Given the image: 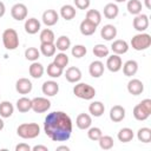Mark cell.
I'll return each instance as SVG.
<instances>
[{
	"label": "cell",
	"instance_id": "1",
	"mask_svg": "<svg viewBox=\"0 0 151 151\" xmlns=\"http://www.w3.org/2000/svg\"><path fill=\"white\" fill-rule=\"evenodd\" d=\"M73 130L71 117L63 111L48 113L44 122V131L53 142H65L70 139Z\"/></svg>",
	"mask_w": 151,
	"mask_h": 151
},
{
	"label": "cell",
	"instance_id": "2",
	"mask_svg": "<svg viewBox=\"0 0 151 151\" xmlns=\"http://www.w3.org/2000/svg\"><path fill=\"white\" fill-rule=\"evenodd\" d=\"M17 134L22 139H33L40 134V126L37 123H24L17 129Z\"/></svg>",
	"mask_w": 151,
	"mask_h": 151
},
{
	"label": "cell",
	"instance_id": "3",
	"mask_svg": "<svg viewBox=\"0 0 151 151\" xmlns=\"http://www.w3.org/2000/svg\"><path fill=\"white\" fill-rule=\"evenodd\" d=\"M2 44L6 50L13 51L19 46V35L14 28H6L2 32Z\"/></svg>",
	"mask_w": 151,
	"mask_h": 151
},
{
	"label": "cell",
	"instance_id": "4",
	"mask_svg": "<svg viewBox=\"0 0 151 151\" xmlns=\"http://www.w3.org/2000/svg\"><path fill=\"white\" fill-rule=\"evenodd\" d=\"M150 45H151V35L144 32L133 35L131 39V46L136 51H144L149 48Z\"/></svg>",
	"mask_w": 151,
	"mask_h": 151
},
{
	"label": "cell",
	"instance_id": "5",
	"mask_svg": "<svg viewBox=\"0 0 151 151\" xmlns=\"http://www.w3.org/2000/svg\"><path fill=\"white\" fill-rule=\"evenodd\" d=\"M73 93L76 94V97L80 98V99H85V100H91L94 96H96V90L94 87H92L88 84L85 83H78L77 85H74L73 87Z\"/></svg>",
	"mask_w": 151,
	"mask_h": 151
},
{
	"label": "cell",
	"instance_id": "6",
	"mask_svg": "<svg viewBox=\"0 0 151 151\" xmlns=\"http://www.w3.org/2000/svg\"><path fill=\"white\" fill-rule=\"evenodd\" d=\"M51 107V101L45 97H35L32 99V110L37 113H44Z\"/></svg>",
	"mask_w": 151,
	"mask_h": 151
},
{
	"label": "cell",
	"instance_id": "7",
	"mask_svg": "<svg viewBox=\"0 0 151 151\" xmlns=\"http://www.w3.org/2000/svg\"><path fill=\"white\" fill-rule=\"evenodd\" d=\"M27 13H28V9H27L26 5L20 4V2L13 5L12 8H11V15L17 21H21V20L26 19L27 18Z\"/></svg>",
	"mask_w": 151,
	"mask_h": 151
},
{
	"label": "cell",
	"instance_id": "8",
	"mask_svg": "<svg viewBox=\"0 0 151 151\" xmlns=\"http://www.w3.org/2000/svg\"><path fill=\"white\" fill-rule=\"evenodd\" d=\"M149 27V17L146 14H137L133 19V28L138 32H144Z\"/></svg>",
	"mask_w": 151,
	"mask_h": 151
},
{
	"label": "cell",
	"instance_id": "9",
	"mask_svg": "<svg viewBox=\"0 0 151 151\" xmlns=\"http://www.w3.org/2000/svg\"><path fill=\"white\" fill-rule=\"evenodd\" d=\"M122 66H123V61H122V58L118 54H112V55L107 57L106 67H107L109 71L118 72V71L122 70Z\"/></svg>",
	"mask_w": 151,
	"mask_h": 151
},
{
	"label": "cell",
	"instance_id": "10",
	"mask_svg": "<svg viewBox=\"0 0 151 151\" xmlns=\"http://www.w3.org/2000/svg\"><path fill=\"white\" fill-rule=\"evenodd\" d=\"M32 81L27 78H19L15 83V90L20 94H27L32 91Z\"/></svg>",
	"mask_w": 151,
	"mask_h": 151
},
{
	"label": "cell",
	"instance_id": "11",
	"mask_svg": "<svg viewBox=\"0 0 151 151\" xmlns=\"http://www.w3.org/2000/svg\"><path fill=\"white\" fill-rule=\"evenodd\" d=\"M41 91L46 97H53L59 92V84L54 80H47L42 84Z\"/></svg>",
	"mask_w": 151,
	"mask_h": 151
},
{
	"label": "cell",
	"instance_id": "12",
	"mask_svg": "<svg viewBox=\"0 0 151 151\" xmlns=\"http://www.w3.org/2000/svg\"><path fill=\"white\" fill-rule=\"evenodd\" d=\"M42 22L46 25V26H53L58 22L59 20V14L57 13V11L54 9H46L44 13H42Z\"/></svg>",
	"mask_w": 151,
	"mask_h": 151
},
{
	"label": "cell",
	"instance_id": "13",
	"mask_svg": "<svg viewBox=\"0 0 151 151\" xmlns=\"http://www.w3.org/2000/svg\"><path fill=\"white\" fill-rule=\"evenodd\" d=\"M127 91L132 96H138L144 91V84L139 79H131L127 83Z\"/></svg>",
	"mask_w": 151,
	"mask_h": 151
},
{
	"label": "cell",
	"instance_id": "14",
	"mask_svg": "<svg viewBox=\"0 0 151 151\" xmlns=\"http://www.w3.org/2000/svg\"><path fill=\"white\" fill-rule=\"evenodd\" d=\"M125 118V109L120 105H114L110 110V119L114 123H119Z\"/></svg>",
	"mask_w": 151,
	"mask_h": 151
},
{
	"label": "cell",
	"instance_id": "15",
	"mask_svg": "<svg viewBox=\"0 0 151 151\" xmlns=\"http://www.w3.org/2000/svg\"><path fill=\"white\" fill-rule=\"evenodd\" d=\"M104 64L100 60H94L88 66V73L93 77V78H99L103 76L104 73Z\"/></svg>",
	"mask_w": 151,
	"mask_h": 151
},
{
	"label": "cell",
	"instance_id": "16",
	"mask_svg": "<svg viewBox=\"0 0 151 151\" xmlns=\"http://www.w3.org/2000/svg\"><path fill=\"white\" fill-rule=\"evenodd\" d=\"M65 78L68 83H78L81 79V71L76 66H71L66 70Z\"/></svg>",
	"mask_w": 151,
	"mask_h": 151
},
{
	"label": "cell",
	"instance_id": "17",
	"mask_svg": "<svg viewBox=\"0 0 151 151\" xmlns=\"http://www.w3.org/2000/svg\"><path fill=\"white\" fill-rule=\"evenodd\" d=\"M76 125L80 130H87L92 125V118H91V116L87 114V113H80V114H78V117L76 119Z\"/></svg>",
	"mask_w": 151,
	"mask_h": 151
},
{
	"label": "cell",
	"instance_id": "18",
	"mask_svg": "<svg viewBox=\"0 0 151 151\" xmlns=\"http://www.w3.org/2000/svg\"><path fill=\"white\" fill-rule=\"evenodd\" d=\"M111 50L114 54H124L129 51V44L125 41V40H122V39H118V40H114L111 45Z\"/></svg>",
	"mask_w": 151,
	"mask_h": 151
},
{
	"label": "cell",
	"instance_id": "19",
	"mask_svg": "<svg viewBox=\"0 0 151 151\" xmlns=\"http://www.w3.org/2000/svg\"><path fill=\"white\" fill-rule=\"evenodd\" d=\"M40 21L35 18H29L25 21V31L28 34H35L40 31Z\"/></svg>",
	"mask_w": 151,
	"mask_h": 151
},
{
	"label": "cell",
	"instance_id": "20",
	"mask_svg": "<svg viewBox=\"0 0 151 151\" xmlns=\"http://www.w3.org/2000/svg\"><path fill=\"white\" fill-rule=\"evenodd\" d=\"M100 35H101L103 39H105V40H107V41L114 39L116 35H117V28H116V26H113V25H111V24L105 25V26L101 28V31H100Z\"/></svg>",
	"mask_w": 151,
	"mask_h": 151
},
{
	"label": "cell",
	"instance_id": "21",
	"mask_svg": "<svg viewBox=\"0 0 151 151\" xmlns=\"http://www.w3.org/2000/svg\"><path fill=\"white\" fill-rule=\"evenodd\" d=\"M28 72H29V76H31L32 78L39 79V78L42 77V74H44V72H45V68H44V66H42L40 63H38V61H32V64H31V66H29V68H28Z\"/></svg>",
	"mask_w": 151,
	"mask_h": 151
},
{
	"label": "cell",
	"instance_id": "22",
	"mask_svg": "<svg viewBox=\"0 0 151 151\" xmlns=\"http://www.w3.org/2000/svg\"><path fill=\"white\" fill-rule=\"evenodd\" d=\"M122 67H123V72L126 77H132L138 71V63L136 60H127Z\"/></svg>",
	"mask_w": 151,
	"mask_h": 151
},
{
	"label": "cell",
	"instance_id": "23",
	"mask_svg": "<svg viewBox=\"0 0 151 151\" xmlns=\"http://www.w3.org/2000/svg\"><path fill=\"white\" fill-rule=\"evenodd\" d=\"M79 29H80V33H81L83 35H92V34L96 32L97 26H96L94 24H92L91 21H88V20L85 19V20H83V21L80 22Z\"/></svg>",
	"mask_w": 151,
	"mask_h": 151
},
{
	"label": "cell",
	"instance_id": "24",
	"mask_svg": "<svg viewBox=\"0 0 151 151\" xmlns=\"http://www.w3.org/2000/svg\"><path fill=\"white\" fill-rule=\"evenodd\" d=\"M17 109L19 112L25 113L28 112L29 110H32V99L27 98V97H21L17 100Z\"/></svg>",
	"mask_w": 151,
	"mask_h": 151
},
{
	"label": "cell",
	"instance_id": "25",
	"mask_svg": "<svg viewBox=\"0 0 151 151\" xmlns=\"http://www.w3.org/2000/svg\"><path fill=\"white\" fill-rule=\"evenodd\" d=\"M76 13H77L76 7L72 5H64L60 8V15L65 20H72L76 17Z\"/></svg>",
	"mask_w": 151,
	"mask_h": 151
},
{
	"label": "cell",
	"instance_id": "26",
	"mask_svg": "<svg viewBox=\"0 0 151 151\" xmlns=\"http://www.w3.org/2000/svg\"><path fill=\"white\" fill-rule=\"evenodd\" d=\"M105 111V106L101 101H92L88 106V112L93 116V117H100L103 116Z\"/></svg>",
	"mask_w": 151,
	"mask_h": 151
},
{
	"label": "cell",
	"instance_id": "27",
	"mask_svg": "<svg viewBox=\"0 0 151 151\" xmlns=\"http://www.w3.org/2000/svg\"><path fill=\"white\" fill-rule=\"evenodd\" d=\"M14 112V106L12 103L5 100L0 103V117L2 118H9Z\"/></svg>",
	"mask_w": 151,
	"mask_h": 151
},
{
	"label": "cell",
	"instance_id": "28",
	"mask_svg": "<svg viewBox=\"0 0 151 151\" xmlns=\"http://www.w3.org/2000/svg\"><path fill=\"white\" fill-rule=\"evenodd\" d=\"M119 14V8L116 4L110 2L107 5H105L104 7V17L106 19H114L117 15Z\"/></svg>",
	"mask_w": 151,
	"mask_h": 151
},
{
	"label": "cell",
	"instance_id": "29",
	"mask_svg": "<svg viewBox=\"0 0 151 151\" xmlns=\"http://www.w3.org/2000/svg\"><path fill=\"white\" fill-rule=\"evenodd\" d=\"M133 136H134L133 134V131L130 127H123V129H120L119 132H118V134H117L119 142H123V143L131 142L133 139Z\"/></svg>",
	"mask_w": 151,
	"mask_h": 151
},
{
	"label": "cell",
	"instance_id": "30",
	"mask_svg": "<svg viewBox=\"0 0 151 151\" xmlns=\"http://www.w3.org/2000/svg\"><path fill=\"white\" fill-rule=\"evenodd\" d=\"M40 53L44 54L45 57H53L55 54L57 47L54 45V42H41L40 45Z\"/></svg>",
	"mask_w": 151,
	"mask_h": 151
},
{
	"label": "cell",
	"instance_id": "31",
	"mask_svg": "<svg viewBox=\"0 0 151 151\" xmlns=\"http://www.w3.org/2000/svg\"><path fill=\"white\" fill-rule=\"evenodd\" d=\"M54 45H55L57 50H59L60 52H65V51H67L71 47V40L66 35H60L57 39V42Z\"/></svg>",
	"mask_w": 151,
	"mask_h": 151
},
{
	"label": "cell",
	"instance_id": "32",
	"mask_svg": "<svg viewBox=\"0 0 151 151\" xmlns=\"http://www.w3.org/2000/svg\"><path fill=\"white\" fill-rule=\"evenodd\" d=\"M150 116V112H147L142 105L140 103L138 105H136L133 107V117L137 119V120H146Z\"/></svg>",
	"mask_w": 151,
	"mask_h": 151
},
{
	"label": "cell",
	"instance_id": "33",
	"mask_svg": "<svg viewBox=\"0 0 151 151\" xmlns=\"http://www.w3.org/2000/svg\"><path fill=\"white\" fill-rule=\"evenodd\" d=\"M142 2L139 0H129L127 1V5H126V8H127V12L130 14H133V15H137L142 12Z\"/></svg>",
	"mask_w": 151,
	"mask_h": 151
},
{
	"label": "cell",
	"instance_id": "34",
	"mask_svg": "<svg viewBox=\"0 0 151 151\" xmlns=\"http://www.w3.org/2000/svg\"><path fill=\"white\" fill-rule=\"evenodd\" d=\"M86 20H88L92 24H94L96 26H98L101 22V14L97 9H88L86 12Z\"/></svg>",
	"mask_w": 151,
	"mask_h": 151
},
{
	"label": "cell",
	"instance_id": "35",
	"mask_svg": "<svg viewBox=\"0 0 151 151\" xmlns=\"http://www.w3.org/2000/svg\"><path fill=\"white\" fill-rule=\"evenodd\" d=\"M93 54L97 57V58H105V57H109V53H110V50L107 46L103 45V44H97L94 45L93 50H92Z\"/></svg>",
	"mask_w": 151,
	"mask_h": 151
},
{
	"label": "cell",
	"instance_id": "36",
	"mask_svg": "<svg viewBox=\"0 0 151 151\" xmlns=\"http://www.w3.org/2000/svg\"><path fill=\"white\" fill-rule=\"evenodd\" d=\"M68 55L65 53V52H60V53H58V54H54V60H53V63L55 64V65H58L59 67H61V68H65L66 66H67V64H68Z\"/></svg>",
	"mask_w": 151,
	"mask_h": 151
},
{
	"label": "cell",
	"instance_id": "37",
	"mask_svg": "<svg viewBox=\"0 0 151 151\" xmlns=\"http://www.w3.org/2000/svg\"><path fill=\"white\" fill-rule=\"evenodd\" d=\"M46 72H47V74H48L51 78H59V77L63 74L64 68L59 67V66L55 65L54 63H51V64H48Z\"/></svg>",
	"mask_w": 151,
	"mask_h": 151
},
{
	"label": "cell",
	"instance_id": "38",
	"mask_svg": "<svg viewBox=\"0 0 151 151\" xmlns=\"http://www.w3.org/2000/svg\"><path fill=\"white\" fill-rule=\"evenodd\" d=\"M137 138L142 143H150L151 140V129L149 127H142L137 132Z\"/></svg>",
	"mask_w": 151,
	"mask_h": 151
},
{
	"label": "cell",
	"instance_id": "39",
	"mask_svg": "<svg viewBox=\"0 0 151 151\" xmlns=\"http://www.w3.org/2000/svg\"><path fill=\"white\" fill-rule=\"evenodd\" d=\"M40 42H54L55 40V37H54V33L52 29L50 28H45L40 32Z\"/></svg>",
	"mask_w": 151,
	"mask_h": 151
},
{
	"label": "cell",
	"instance_id": "40",
	"mask_svg": "<svg viewBox=\"0 0 151 151\" xmlns=\"http://www.w3.org/2000/svg\"><path fill=\"white\" fill-rule=\"evenodd\" d=\"M99 146L103 149V150H110L113 147V144H114V140L111 136H101L99 139Z\"/></svg>",
	"mask_w": 151,
	"mask_h": 151
},
{
	"label": "cell",
	"instance_id": "41",
	"mask_svg": "<svg viewBox=\"0 0 151 151\" xmlns=\"http://www.w3.org/2000/svg\"><path fill=\"white\" fill-rule=\"evenodd\" d=\"M40 57V51L37 47H28L25 51V58L29 61H37Z\"/></svg>",
	"mask_w": 151,
	"mask_h": 151
},
{
	"label": "cell",
	"instance_id": "42",
	"mask_svg": "<svg viewBox=\"0 0 151 151\" xmlns=\"http://www.w3.org/2000/svg\"><path fill=\"white\" fill-rule=\"evenodd\" d=\"M71 53H72V55L74 58L79 59V58H83L87 53V50H86V47L84 45H74L72 47V50H71Z\"/></svg>",
	"mask_w": 151,
	"mask_h": 151
},
{
	"label": "cell",
	"instance_id": "43",
	"mask_svg": "<svg viewBox=\"0 0 151 151\" xmlns=\"http://www.w3.org/2000/svg\"><path fill=\"white\" fill-rule=\"evenodd\" d=\"M101 136H103V132H101V130L99 127H96V126L91 127L90 126L87 129V137H88V139H91V140H98Z\"/></svg>",
	"mask_w": 151,
	"mask_h": 151
},
{
	"label": "cell",
	"instance_id": "44",
	"mask_svg": "<svg viewBox=\"0 0 151 151\" xmlns=\"http://www.w3.org/2000/svg\"><path fill=\"white\" fill-rule=\"evenodd\" d=\"M73 2L76 5V7L79 9H87L91 5L90 0H73Z\"/></svg>",
	"mask_w": 151,
	"mask_h": 151
},
{
	"label": "cell",
	"instance_id": "45",
	"mask_svg": "<svg viewBox=\"0 0 151 151\" xmlns=\"http://www.w3.org/2000/svg\"><path fill=\"white\" fill-rule=\"evenodd\" d=\"M32 147L26 143H20L15 146V151H31Z\"/></svg>",
	"mask_w": 151,
	"mask_h": 151
},
{
	"label": "cell",
	"instance_id": "46",
	"mask_svg": "<svg viewBox=\"0 0 151 151\" xmlns=\"http://www.w3.org/2000/svg\"><path fill=\"white\" fill-rule=\"evenodd\" d=\"M140 105H142V106H143L147 112H150V113H151V99L146 98V99L142 100V101H140Z\"/></svg>",
	"mask_w": 151,
	"mask_h": 151
},
{
	"label": "cell",
	"instance_id": "47",
	"mask_svg": "<svg viewBox=\"0 0 151 151\" xmlns=\"http://www.w3.org/2000/svg\"><path fill=\"white\" fill-rule=\"evenodd\" d=\"M33 151H48V147L45 145H35L32 147Z\"/></svg>",
	"mask_w": 151,
	"mask_h": 151
},
{
	"label": "cell",
	"instance_id": "48",
	"mask_svg": "<svg viewBox=\"0 0 151 151\" xmlns=\"http://www.w3.org/2000/svg\"><path fill=\"white\" fill-rule=\"evenodd\" d=\"M5 12H6V7H5V4H4L2 1H0V18H1V17H4Z\"/></svg>",
	"mask_w": 151,
	"mask_h": 151
},
{
	"label": "cell",
	"instance_id": "49",
	"mask_svg": "<svg viewBox=\"0 0 151 151\" xmlns=\"http://www.w3.org/2000/svg\"><path fill=\"white\" fill-rule=\"evenodd\" d=\"M60 150L70 151V147H68V146H66V145H61V146H58V147H57V151H60Z\"/></svg>",
	"mask_w": 151,
	"mask_h": 151
},
{
	"label": "cell",
	"instance_id": "50",
	"mask_svg": "<svg viewBox=\"0 0 151 151\" xmlns=\"http://www.w3.org/2000/svg\"><path fill=\"white\" fill-rule=\"evenodd\" d=\"M151 0H144V4H145V7L147 8V9H150L151 8V2H150Z\"/></svg>",
	"mask_w": 151,
	"mask_h": 151
},
{
	"label": "cell",
	"instance_id": "51",
	"mask_svg": "<svg viewBox=\"0 0 151 151\" xmlns=\"http://www.w3.org/2000/svg\"><path fill=\"white\" fill-rule=\"evenodd\" d=\"M4 126H5V123H4V120H2V117H0V131L4 129Z\"/></svg>",
	"mask_w": 151,
	"mask_h": 151
},
{
	"label": "cell",
	"instance_id": "52",
	"mask_svg": "<svg viewBox=\"0 0 151 151\" xmlns=\"http://www.w3.org/2000/svg\"><path fill=\"white\" fill-rule=\"evenodd\" d=\"M117 2H124V1H126V0H116Z\"/></svg>",
	"mask_w": 151,
	"mask_h": 151
}]
</instances>
